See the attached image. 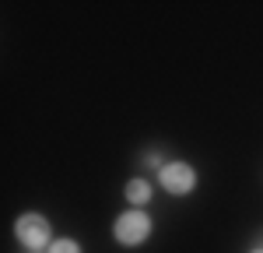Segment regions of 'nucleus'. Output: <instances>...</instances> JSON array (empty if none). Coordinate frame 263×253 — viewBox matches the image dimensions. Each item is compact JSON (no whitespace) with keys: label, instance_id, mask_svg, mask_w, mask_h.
I'll return each instance as SVG.
<instances>
[{"label":"nucleus","instance_id":"39448f33","mask_svg":"<svg viewBox=\"0 0 263 253\" xmlns=\"http://www.w3.org/2000/svg\"><path fill=\"white\" fill-rule=\"evenodd\" d=\"M46 253H81V243L60 236V239H53V243H49V250H46Z\"/></svg>","mask_w":263,"mask_h":253},{"label":"nucleus","instance_id":"f03ea898","mask_svg":"<svg viewBox=\"0 0 263 253\" xmlns=\"http://www.w3.org/2000/svg\"><path fill=\"white\" fill-rule=\"evenodd\" d=\"M14 236H18V243L25 250H49V243H53V229H49V222L35 214V211H28V214H21L18 222H14Z\"/></svg>","mask_w":263,"mask_h":253},{"label":"nucleus","instance_id":"20e7f679","mask_svg":"<svg viewBox=\"0 0 263 253\" xmlns=\"http://www.w3.org/2000/svg\"><path fill=\"white\" fill-rule=\"evenodd\" d=\"M123 193H126V201H130L134 208H144V204L151 201V193H155V190H151V183H147V179H130Z\"/></svg>","mask_w":263,"mask_h":253},{"label":"nucleus","instance_id":"7ed1b4c3","mask_svg":"<svg viewBox=\"0 0 263 253\" xmlns=\"http://www.w3.org/2000/svg\"><path fill=\"white\" fill-rule=\"evenodd\" d=\"M158 183H162L172 197H186L190 190L197 187V169L190 162H165L158 169Z\"/></svg>","mask_w":263,"mask_h":253},{"label":"nucleus","instance_id":"423d86ee","mask_svg":"<svg viewBox=\"0 0 263 253\" xmlns=\"http://www.w3.org/2000/svg\"><path fill=\"white\" fill-rule=\"evenodd\" d=\"M253 253H263V250H253Z\"/></svg>","mask_w":263,"mask_h":253},{"label":"nucleus","instance_id":"f257e3e1","mask_svg":"<svg viewBox=\"0 0 263 253\" xmlns=\"http://www.w3.org/2000/svg\"><path fill=\"white\" fill-rule=\"evenodd\" d=\"M151 229L155 225H151L147 211H123L112 225V236H116L120 246H144L151 239Z\"/></svg>","mask_w":263,"mask_h":253}]
</instances>
